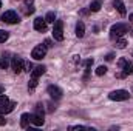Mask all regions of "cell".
<instances>
[{"instance_id":"obj_22","label":"cell","mask_w":133,"mask_h":131,"mask_svg":"<svg viewBox=\"0 0 133 131\" xmlns=\"http://www.w3.org/2000/svg\"><path fill=\"white\" fill-rule=\"evenodd\" d=\"M36 86H37V79H36V77H31V80H30V83H28V88L33 91Z\"/></svg>"},{"instance_id":"obj_20","label":"cell","mask_w":133,"mask_h":131,"mask_svg":"<svg viewBox=\"0 0 133 131\" xmlns=\"http://www.w3.org/2000/svg\"><path fill=\"white\" fill-rule=\"evenodd\" d=\"M8 37H9V33H8V31L0 30V43H5V42L8 40Z\"/></svg>"},{"instance_id":"obj_11","label":"cell","mask_w":133,"mask_h":131,"mask_svg":"<svg viewBox=\"0 0 133 131\" xmlns=\"http://www.w3.org/2000/svg\"><path fill=\"white\" fill-rule=\"evenodd\" d=\"M113 6L116 8V11H118L121 16H125V14H127L125 5H124V2H122V0H115V2H113Z\"/></svg>"},{"instance_id":"obj_19","label":"cell","mask_w":133,"mask_h":131,"mask_svg":"<svg viewBox=\"0 0 133 131\" xmlns=\"http://www.w3.org/2000/svg\"><path fill=\"white\" fill-rule=\"evenodd\" d=\"M125 46H127V40H125V39H119V40H116V48L124 49Z\"/></svg>"},{"instance_id":"obj_30","label":"cell","mask_w":133,"mask_h":131,"mask_svg":"<svg viewBox=\"0 0 133 131\" xmlns=\"http://www.w3.org/2000/svg\"><path fill=\"white\" fill-rule=\"evenodd\" d=\"M0 94H3V86H0Z\"/></svg>"},{"instance_id":"obj_8","label":"cell","mask_w":133,"mask_h":131,"mask_svg":"<svg viewBox=\"0 0 133 131\" xmlns=\"http://www.w3.org/2000/svg\"><path fill=\"white\" fill-rule=\"evenodd\" d=\"M23 63H25V60H23L22 57L14 56V57H12V60H11V68H12V71H14L16 74H19V72L23 69Z\"/></svg>"},{"instance_id":"obj_26","label":"cell","mask_w":133,"mask_h":131,"mask_svg":"<svg viewBox=\"0 0 133 131\" xmlns=\"http://www.w3.org/2000/svg\"><path fill=\"white\" fill-rule=\"evenodd\" d=\"M125 62H127V60H125V59H121V60H119V66H121V68H122V66L125 65Z\"/></svg>"},{"instance_id":"obj_12","label":"cell","mask_w":133,"mask_h":131,"mask_svg":"<svg viewBox=\"0 0 133 131\" xmlns=\"http://www.w3.org/2000/svg\"><path fill=\"white\" fill-rule=\"evenodd\" d=\"M45 71H46V68H45L43 65L36 66L33 71H31V77H36V79H37V77H40V76H42V74H43Z\"/></svg>"},{"instance_id":"obj_25","label":"cell","mask_w":133,"mask_h":131,"mask_svg":"<svg viewBox=\"0 0 133 131\" xmlns=\"http://www.w3.org/2000/svg\"><path fill=\"white\" fill-rule=\"evenodd\" d=\"M5 123H6V119L3 116H0V125H5Z\"/></svg>"},{"instance_id":"obj_1","label":"cell","mask_w":133,"mask_h":131,"mask_svg":"<svg viewBox=\"0 0 133 131\" xmlns=\"http://www.w3.org/2000/svg\"><path fill=\"white\" fill-rule=\"evenodd\" d=\"M30 122L36 125V127H42L45 119H43V108H42V103H37L36 106V113L30 114Z\"/></svg>"},{"instance_id":"obj_6","label":"cell","mask_w":133,"mask_h":131,"mask_svg":"<svg viewBox=\"0 0 133 131\" xmlns=\"http://www.w3.org/2000/svg\"><path fill=\"white\" fill-rule=\"evenodd\" d=\"M53 37L54 40H64V23L62 20H56L54 22V28H53Z\"/></svg>"},{"instance_id":"obj_24","label":"cell","mask_w":133,"mask_h":131,"mask_svg":"<svg viewBox=\"0 0 133 131\" xmlns=\"http://www.w3.org/2000/svg\"><path fill=\"white\" fill-rule=\"evenodd\" d=\"M84 128H85V127H82V125H76V127H70L68 130L73 131V130H84Z\"/></svg>"},{"instance_id":"obj_4","label":"cell","mask_w":133,"mask_h":131,"mask_svg":"<svg viewBox=\"0 0 133 131\" xmlns=\"http://www.w3.org/2000/svg\"><path fill=\"white\" fill-rule=\"evenodd\" d=\"M2 22L9 23V25H16V23H19V16L16 11H5L2 14Z\"/></svg>"},{"instance_id":"obj_18","label":"cell","mask_w":133,"mask_h":131,"mask_svg":"<svg viewBox=\"0 0 133 131\" xmlns=\"http://www.w3.org/2000/svg\"><path fill=\"white\" fill-rule=\"evenodd\" d=\"M45 20H46V23H54V22H56V14H54L53 11H50V12L45 16Z\"/></svg>"},{"instance_id":"obj_5","label":"cell","mask_w":133,"mask_h":131,"mask_svg":"<svg viewBox=\"0 0 133 131\" xmlns=\"http://www.w3.org/2000/svg\"><path fill=\"white\" fill-rule=\"evenodd\" d=\"M129 96H130V94H129V91H125V90H116V91H111V93L108 94L110 100H116V102L127 100Z\"/></svg>"},{"instance_id":"obj_21","label":"cell","mask_w":133,"mask_h":131,"mask_svg":"<svg viewBox=\"0 0 133 131\" xmlns=\"http://www.w3.org/2000/svg\"><path fill=\"white\" fill-rule=\"evenodd\" d=\"M107 72V66H104V65H101L96 68V76H104Z\"/></svg>"},{"instance_id":"obj_28","label":"cell","mask_w":133,"mask_h":131,"mask_svg":"<svg viewBox=\"0 0 133 131\" xmlns=\"http://www.w3.org/2000/svg\"><path fill=\"white\" fill-rule=\"evenodd\" d=\"M33 2H34V0H25V3H26V5H33Z\"/></svg>"},{"instance_id":"obj_2","label":"cell","mask_w":133,"mask_h":131,"mask_svg":"<svg viewBox=\"0 0 133 131\" xmlns=\"http://www.w3.org/2000/svg\"><path fill=\"white\" fill-rule=\"evenodd\" d=\"M16 103L11 102L6 96H0V114H8L14 110Z\"/></svg>"},{"instance_id":"obj_32","label":"cell","mask_w":133,"mask_h":131,"mask_svg":"<svg viewBox=\"0 0 133 131\" xmlns=\"http://www.w3.org/2000/svg\"><path fill=\"white\" fill-rule=\"evenodd\" d=\"M0 8H2V2H0Z\"/></svg>"},{"instance_id":"obj_15","label":"cell","mask_w":133,"mask_h":131,"mask_svg":"<svg viewBox=\"0 0 133 131\" xmlns=\"http://www.w3.org/2000/svg\"><path fill=\"white\" fill-rule=\"evenodd\" d=\"M84 34H85V25H84V22H77V25H76V35L77 37H84Z\"/></svg>"},{"instance_id":"obj_7","label":"cell","mask_w":133,"mask_h":131,"mask_svg":"<svg viewBox=\"0 0 133 131\" xmlns=\"http://www.w3.org/2000/svg\"><path fill=\"white\" fill-rule=\"evenodd\" d=\"M45 56H46V46L45 45H37L31 51V57L36 59V60H42Z\"/></svg>"},{"instance_id":"obj_31","label":"cell","mask_w":133,"mask_h":131,"mask_svg":"<svg viewBox=\"0 0 133 131\" xmlns=\"http://www.w3.org/2000/svg\"><path fill=\"white\" fill-rule=\"evenodd\" d=\"M130 35H132V37H133V30H130Z\"/></svg>"},{"instance_id":"obj_27","label":"cell","mask_w":133,"mask_h":131,"mask_svg":"<svg viewBox=\"0 0 133 131\" xmlns=\"http://www.w3.org/2000/svg\"><path fill=\"white\" fill-rule=\"evenodd\" d=\"M113 57H115V56H113V54H108V56H107V57H105V59H107V60H108V62H110V60H113Z\"/></svg>"},{"instance_id":"obj_3","label":"cell","mask_w":133,"mask_h":131,"mask_svg":"<svg viewBox=\"0 0 133 131\" xmlns=\"http://www.w3.org/2000/svg\"><path fill=\"white\" fill-rule=\"evenodd\" d=\"M125 33H129V26H127L125 23H116V25H113V26L110 28V35H111V39L121 37V35H124Z\"/></svg>"},{"instance_id":"obj_23","label":"cell","mask_w":133,"mask_h":131,"mask_svg":"<svg viewBox=\"0 0 133 131\" xmlns=\"http://www.w3.org/2000/svg\"><path fill=\"white\" fill-rule=\"evenodd\" d=\"M23 69H25L26 72H31V71H33V63H31V62H25V63H23Z\"/></svg>"},{"instance_id":"obj_29","label":"cell","mask_w":133,"mask_h":131,"mask_svg":"<svg viewBox=\"0 0 133 131\" xmlns=\"http://www.w3.org/2000/svg\"><path fill=\"white\" fill-rule=\"evenodd\" d=\"M129 20H130V23H133V14H130V16H129Z\"/></svg>"},{"instance_id":"obj_9","label":"cell","mask_w":133,"mask_h":131,"mask_svg":"<svg viewBox=\"0 0 133 131\" xmlns=\"http://www.w3.org/2000/svg\"><path fill=\"white\" fill-rule=\"evenodd\" d=\"M46 91H48L50 97H53V99H61V97H62V94H64V93H62V90H61L59 86H56V85H50Z\"/></svg>"},{"instance_id":"obj_17","label":"cell","mask_w":133,"mask_h":131,"mask_svg":"<svg viewBox=\"0 0 133 131\" xmlns=\"http://www.w3.org/2000/svg\"><path fill=\"white\" fill-rule=\"evenodd\" d=\"M101 6H102V5H101L99 0H95V2H91V5H90V11H91V12H98L101 9Z\"/></svg>"},{"instance_id":"obj_16","label":"cell","mask_w":133,"mask_h":131,"mask_svg":"<svg viewBox=\"0 0 133 131\" xmlns=\"http://www.w3.org/2000/svg\"><path fill=\"white\" fill-rule=\"evenodd\" d=\"M28 122H30V114H28V113H23L22 117H20V125H22V128H26V127H28Z\"/></svg>"},{"instance_id":"obj_33","label":"cell","mask_w":133,"mask_h":131,"mask_svg":"<svg viewBox=\"0 0 133 131\" xmlns=\"http://www.w3.org/2000/svg\"><path fill=\"white\" fill-rule=\"evenodd\" d=\"M132 54H133V53H132Z\"/></svg>"},{"instance_id":"obj_10","label":"cell","mask_w":133,"mask_h":131,"mask_svg":"<svg viewBox=\"0 0 133 131\" xmlns=\"http://www.w3.org/2000/svg\"><path fill=\"white\" fill-rule=\"evenodd\" d=\"M34 30L36 31H45L46 30V20L45 19H42V17H36L34 19Z\"/></svg>"},{"instance_id":"obj_14","label":"cell","mask_w":133,"mask_h":131,"mask_svg":"<svg viewBox=\"0 0 133 131\" xmlns=\"http://www.w3.org/2000/svg\"><path fill=\"white\" fill-rule=\"evenodd\" d=\"M8 66H9V54L5 53V54L0 57V68H2V69H6Z\"/></svg>"},{"instance_id":"obj_13","label":"cell","mask_w":133,"mask_h":131,"mask_svg":"<svg viewBox=\"0 0 133 131\" xmlns=\"http://www.w3.org/2000/svg\"><path fill=\"white\" fill-rule=\"evenodd\" d=\"M133 72V63L132 62H125V65L122 66V77H125V76H129V74H132Z\"/></svg>"}]
</instances>
